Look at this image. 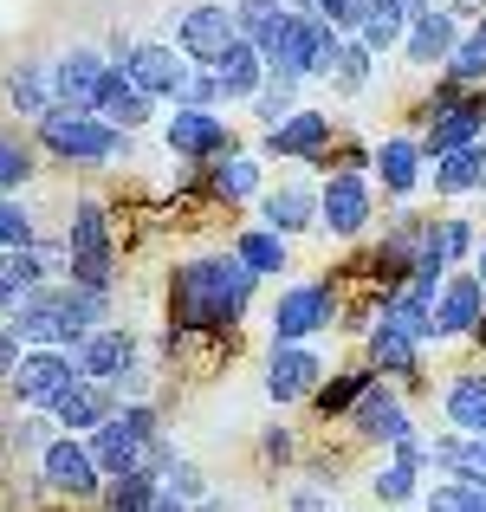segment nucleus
<instances>
[{"mask_svg":"<svg viewBox=\"0 0 486 512\" xmlns=\"http://www.w3.org/2000/svg\"><path fill=\"white\" fill-rule=\"evenodd\" d=\"M415 357H422V344H415L402 325H389V318L370 325V370L376 376H389V383H415Z\"/></svg>","mask_w":486,"mask_h":512,"instance_id":"28","label":"nucleus"},{"mask_svg":"<svg viewBox=\"0 0 486 512\" xmlns=\"http://www.w3.org/2000/svg\"><path fill=\"white\" fill-rule=\"evenodd\" d=\"M260 299V273L227 253H201V260H182L169 279V325L175 331H234L240 318Z\"/></svg>","mask_w":486,"mask_h":512,"instance_id":"1","label":"nucleus"},{"mask_svg":"<svg viewBox=\"0 0 486 512\" xmlns=\"http://www.w3.org/2000/svg\"><path fill=\"white\" fill-rule=\"evenodd\" d=\"M337 39H344V33H337L331 20H318V13H292L286 39H279V52L266 65H273V72H286V78H299V85H312V78H331Z\"/></svg>","mask_w":486,"mask_h":512,"instance_id":"9","label":"nucleus"},{"mask_svg":"<svg viewBox=\"0 0 486 512\" xmlns=\"http://www.w3.org/2000/svg\"><path fill=\"white\" fill-rule=\"evenodd\" d=\"M441 72H448L461 91H480L486 85V46H480L474 33H461V46L448 52V65H441Z\"/></svg>","mask_w":486,"mask_h":512,"instance_id":"43","label":"nucleus"},{"mask_svg":"<svg viewBox=\"0 0 486 512\" xmlns=\"http://www.w3.org/2000/svg\"><path fill=\"white\" fill-rule=\"evenodd\" d=\"M435 312H441V338H474L480 318H486L480 273H461V266H454V273L441 279V292H435Z\"/></svg>","mask_w":486,"mask_h":512,"instance_id":"22","label":"nucleus"},{"mask_svg":"<svg viewBox=\"0 0 486 512\" xmlns=\"http://www.w3.org/2000/svg\"><path fill=\"white\" fill-rule=\"evenodd\" d=\"M454 46H461V20H454V7H428V13H415L409 33H402V59L422 65V72H441Z\"/></svg>","mask_w":486,"mask_h":512,"instance_id":"21","label":"nucleus"},{"mask_svg":"<svg viewBox=\"0 0 486 512\" xmlns=\"http://www.w3.org/2000/svg\"><path fill=\"white\" fill-rule=\"evenodd\" d=\"M156 500V474H143V467H130V474H111L98 493V512H150Z\"/></svg>","mask_w":486,"mask_h":512,"instance_id":"40","label":"nucleus"},{"mask_svg":"<svg viewBox=\"0 0 486 512\" xmlns=\"http://www.w3.org/2000/svg\"><path fill=\"white\" fill-rule=\"evenodd\" d=\"M65 279L85 292H111L117 286V240H111V208L98 195L72 201L65 221Z\"/></svg>","mask_w":486,"mask_h":512,"instance_id":"4","label":"nucleus"},{"mask_svg":"<svg viewBox=\"0 0 486 512\" xmlns=\"http://www.w3.org/2000/svg\"><path fill=\"white\" fill-rule=\"evenodd\" d=\"M260 188H266V175H260V150H253V156H221V163H214V195H221V201H253V195H260Z\"/></svg>","mask_w":486,"mask_h":512,"instance_id":"38","label":"nucleus"},{"mask_svg":"<svg viewBox=\"0 0 486 512\" xmlns=\"http://www.w3.org/2000/svg\"><path fill=\"white\" fill-rule=\"evenodd\" d=\"M78 357L72 350H52V344H26V357L13 363V376H7V389H13V402L20 409H46L59 389H72L78 383Z\"/></svg>","mask_w":486,"mask_h":512,"instance_id":"11","label":"nucleus"},{"mask_svg":"<svg viewBox=\"0 0 486 512\" xmlns=\"http://www.w3.org/2000/svg\"><path fill=\"white\" fill-rule=\"evenodd\" d=\"M221 78H227V98L234 104H253V91L266 85V52L253 46V39H234L221 59Z\"/></svg>","mask_w":486,"mask_h":512,"instance_id":"33","label":"nucleus"},{"mask_svg":"<svg viewBox=\"0 0 486 512\" xmlns=\"http://www.w3.org/2000/svg\"><path fill=\"white\" fill-rule=\"evenodd\" d=\"M331 512H337V506H331Z\"/></svg>","mask_w":486,"mask_h":512,"instance_id":"57","label":"nucleus"},{"mask_svg":"<svg viewBox=\"0 0 486 512\" xmlns=\"http://www.w3.org/2000/svg\"><path fill=\"white\" fill-rule=\"evenodd\" d=\"M370 363L363 370H344V376H331V383H318L312 389V415H324V422H337V415H350V402L363 396V383H370Z\"/></svg>","mask_w":486,"mask_h":512,"instance_id":"41","label":"nucleus"},{"mask_svg":"<svg viewBox=\"0 0 486 512\" xmlns=\"http://www.w3.org/2000/svg\"><path fill=\"white\" fill-rule=\"evenodd\" d=\"M72 357H78V370H85L91 383H117V376L137 363V331L130 325H98Z\"/></svg>","mask_w":486,"mask_h":512,"instance_id":"24","label":"nucleus"},{"mask_svg":"<svg viewBox=\"0 0 486 512\" xmlns=\"http://www.w3.org/2000/svg\"><path fill=\"white\" fill-rule=\"evenodd\" d=\"M234 39H240L234 0H188V7L175 13V52H182L195 72H221Z\"/></svg>","mask_w":486,"mask_h":512,"instance_id":"6","label":"nucleus"},{"mask_svg":"<svg viewBox=\"0 0 486 512\" xmlns=\"http://www.w3.org/2000/svg\"><path fill=\"white\" fill-rule=\"evenodd\" d=\"M286 7H292V13H312V7H318V0H286Z\"/></svg>","mask_w":486,"mask_h":512,"instance_id":"53","label":"nucleus"},{"mask_svg":"<svg viewBox=\"0 0 486 512\" xmlns=\"http://www.w3.org/2000/svg\"><path fill=\"white\" fill-rule=\"evenodd\" d=\"M480 137H486V91H461L454 104H441V111L422 124V156H428V163H441L448 150L480 143Z\"/></svg>","mask_w":486,"mask_h":512,"instance_id":"18","label":"nucleus"},{"mask_svg":"<svg viewBox=\"0 0 486 512\" xmlns=\"http://www.w3.org/2000/svg\"><path fill=\"white\" fill-rule=\"evenodd\" d=\"M370 7H376V0H318V20H331L337 26V33H357V26L363 20H370Z\"/></svg>","mask_w":486,"mask_h":512,"instance_id":"44","label":"nucleus"},{"mask_svg":"<svg viewBox=\"0 0 486 512\" xmlns=\"http://www.w3.org/2000/svg\"><path fill=\"white\" fill-rule=\"evenodd\" d=\"M195 512H234V506H227V500H214V493H208V500H195Z\"/></svg>","mask_w":486,"mask_h":512,"instance_id":"51","label":"nucleus"},{"mask_svg":"<svg viewBox=\"0 0 486 512\" xmlns=\"http://www.w3.org/2000/svg\"><path fill=\"white\" fill-rule=\"evenodd\" d=\"M260 156H273V163H318L324 169V163H331V117L299 104L286 124H273L260 137Z\"/></svg>","mask_w":486,"mask_h":512,"instance_id":"15","label":"nucleus"},{"mask_svg":"<svg viewBox=\"0 0 486 512\" xmlns=\"http://www.w3.org/2000/svg\"><path fill=\"white\" fill-rule=\"evenodd\" d=\"M383 318L389 325H402L415 344H435L441 338V312H435V299H422V292H409V286H396L383 299Z\"/></svg>","mask_w":486,"mask_h":512,"instance_id":"32","label":"nucleus"},{"mask_svg":"<svg viewBox=\"0 0 486 512\" xmlns=\"http://www.w3.org/2000/svg\"><path fill=\"white\" fill-rule=\"evenodd\" d=\"M324 370H331V363H324L312 344H273V357H266V396H273L279 409H286V402H312Z\"/></svg>","mask_w":486,"mask_h":512,"instance_id":"19","label":"nucleus"},{"mask_svg":"<svg viewBox=\"0 0 486 512\" xmlns=\"http://www.w3.org/2000/svg\"><path fill=\"white\" fill-rule=\"evenodd\" d=\"M474 273H480V286H486V240L474 247Z\"/></svg>","mask_w":486,"mask_h":512,"instance_id":"52","label":"nucleus"},{"mask_svg":"<svg viewBox=\"0 0 486 512\" xmlns=\"http://www.w3.org/2000/svg\"><path fill=\"white\" fill-rule=\"evenodd\" d=\"M20 299H26V286H20V273H13V253H0V325L20 312Z\"/></svg>","mask_w":486,"mask_h":512,"instance_id":"47","label":"nucleus"},{"mask_svg":"<svg viewBox=\"0 0 486 512\" xmlns=\"http://www.w3.org/2000/svg\"><path fill=\"white\" fill-rule=\"evenodd\" d=\"M0 98H7V111H13V117L39 124V117L52 111V78H46V65H39V59H20L7 78H0Z\"/></svg>","mask_w":486,"mask_h":512,"instance_id":"29","label":"nucleus"},{"mask_svg":"<svg viewBox=\"0 0 486 512\" xmlns=\"http://www.w3.org/2000/svg\"><path fill=\"white\" fill-rule=\"evenodd\" d=\"M234 253L253 266L260 279H286L292 273V253H286V234H273V227H247V234L234 240Z\"/></svg>","mask_w":486,"mask_h":512,"instance_id":"34","label":"nucleus"},{"mask_svg":"<svg viewBox=\"0 0 486 512\" xmlns=\"http://www.w3.org/2000/svg\"><path fill=\"white\" fill-rule=\"evenodd\" d=\"M39 480H46L52 493H65V500H98L104 493V474H98V461H91L85 435H46V448H39Z\"/></svg>","mask_w":486,"mask_h":512,"instance_id":"12","label":"nucleus"},{"mask_svg":"<svg viewBox=\"0 0 486 512\" xmlns=\"http://www.w3.org/2000/svg\"><path fill=\"white\" fill-rule=\"evenodd\" d=\"M117 409H124L117 383H91V376H78L72 389H59V396L46 402V415H52L59 435H91V428H104Z\"/></svg>","mask_w":486,"mask_h":512,"instance_id":"17","label":"nucleus"},{"mask_svg":"<svg viewBox=\"0 0 486 512\" xmlns=\"http://www.w3.org/2000/svg\"><path fill=\"white\" fill-rule=\"evenodd\" d=\"M162 150L182 156L188 169H214L221 156H234V124L221 111H195V104H175L162 117Z\"/></svg>","mask_w":486,"mask_h":512,"instance_id":"8","label":"nucleus"},{"mask_svg":"<svg viewBox=\"0 0 486 512\" xmlns=\"http://www.w3.org/2000/svg\"><path fill=\"white\" fill-rule=\"evenodd\" d=\"M370 72H376V52L363 46L357 33H344V39H337V59H331V78H324V85L350 98V91H363V85H370Z\"/></svg>","mask_w":486,"mask_h":512,"instance_id":"37","label":"nucleus"},{"mask_svg":"<svg viewBox=\"0 0 486 512\" xmlns=\"http://www.w3.org/2000/svg\"><path fill=\"white\" fill-rule=\"evenodd\" d=\"M13 247H39V221L20 195H0V253H13Z\"/></svg>","mask_w":486,"mask_h":512,"instance_id":"42","label":"nucleus"},{"mask_svg":"<svg viewBox=\"0 0 486 512\" xmlns=\"http://www.w3.org/2000/svg\"><path fill=\"white\" fill-rule=\"evenodd\" d=\"M461 7H467V0H461Z\"/></svg>","mask_w":486,"mask_h":512,"instance_id":"56","label":"nucleus"},{"mask_svg":"<svg viewBox=\"0 0 486 512\" xmlns=\"http://www.w3.org/2000/svg\"><path fill=\"white\" fill-rule=\"evenodd\" d=\"M402 33H409V7H402V0H376L370 20L357 26V39L376 52V59H383V52H402Z\"/></svg>","mask_w":486,"mask_h":512,"instance_id":"36","label":"nucleus"},{"mask_svg":"<svg viewBox=\"0 0 486 512\" xmlns=\"http://www.w3.org/2000/svg\"><path fill=\"white\" fill-rule=\"evenodd\" d=\"M286 506H292V512H331V500H324L318 487H292V493H286Z\"/></svg>","mask_w":486,"mask_h":512,"instance_id":"50","label":"nucleus"},{"mask_svg":"<svg viewBox=\"0 0 486 512\" xmlns=\"http://www.w3.org/2000/svg\"><path fill=\"white\" fill-rule=\"evenodd\" d=\"M162 487H169V493H182L188 506H195V500H208V480H201V467H195V461H175L169 474H162Z\"/></svg>","mask_w":486,"mask_h":512,"instance_id":"46","label":"nucleus"},{"mask_svg":"<svg viewBox=\"0 0 486 512\" xmlns=\"http://www.w3.org/2000/svg\"><path fill=\"white\" fill-rule=\"evenodd\" d=\"M344 422L357 428L363 441H376V448H396V441H409V435H415L409 402H402V389L389 383V376H370V383H363V396L350 402Z\"/></svg>","mask_w":486,"mask_h":512,"instance_id":"13","label":"nucleus"},{"mask_svg":"<svg viewBox=\"0 0 486 512\" xmlns=\"http://www.w3.org/2000/svg\"><path fill=\"white\" fill-rule=\"evenodd\" d=\"M104 65H111V52H98V46H65L59 59L46 65V78H52V104H91V91H98Z\"/></svg>","mask_w":486,"mask_h":512,"instance_id":"23","label":"nucleus"},{"mask_svg":"<svg viewBox=\"0 0 486 512\" xmlns=\"http://www.w3.org/2000/svg\"><path fill=\"white\" fill-rule=\"evenodd\" d=\"M234 26H240V39H253V46L273 59L286 26H292V7L286 0H234Z\"/></svg>","mask_w":486,"mask_h":512,"instance_id":"30","label":"nucleus"},{"mask_svg":"<svg viewBox=\"0 0 486 512\" xmlns=\"http://www.w3.org/2000/svg\"><path fill=\"white\" fill-rule=\"evenodd\" d=\"M402 512H409V506H402Z\"/></svg>","mask_w":486,"mask_h":512,"instance_id":"55","label":"nucleus"},{"mask_svg":"<svg viewBox=\"0 0 486 512\" xmlns=\"http://www.w3.org/2000/svg\"><path fill=\"white\" fill-rule=\"evenodd\" d=\"M474 39H480V46H486V13H480V20H474Z\"/></svg>","mask_w":486,"mask_h":512,"instance_id":"54","label":"nucleus"},{"mask_svg":"<svg viewBox=\"0 0 486 512\" xmlns=\"http://www.w3.org/2000/svg\"><path fill=\"white\" fill-rule=\"evenodd\" d=\"M441 415H448L454 435H474L486 441V370H467L441 389Z\"/></svg>","mask_w":486,"mask_h":512,"instance_id":"26","label":"nucleus"},{"mask_svg":"<svg viewBox=\"0 0 486 512\" xmlns=\"http://www.w3.org/2000/svg\"><path fill=\"white\" fill-rule=\"evenodd\" d=\"M376 221V175L370 169H331L318 182V234L357 240Z\"/></svg>","mask_w":486,"mask_h":512,"instance_id":"7","label":"nucleus"},{"mask_svg":"<svg viewBox=\"0 0 486 512\" xmlns=\"http://www.w3.org/2000/svg\"><path fill=\"white\" fill-rule=\"evenodd\" d=\"M474 247H480L474 221H467V214H441V221H428V240H422V253H415V260H428V266H441V273H454L461 260H474Z\"/></svg>","mask_w":486,"mask_h":512,"instance_id":"27","label":"nucleus"},{"mask_svg":"<svg viewBox=\"0 0 486 512\" xmlns=\"http://www.w3.org/2000/svg\"><path fill=\"white\" fill-rule=\"evenodd\" d=\"M33 143L52 163H78V169H111V163H130V156H137L130 130L104 124L91 104H52L33 124Z\"/></svg>","mask_w":486,"mask_h":512,"instance_id":"3","label":"nucleus"},{"mask_svg":"<svg viewBox=\"0 0 486 512\" xmlns=\"http://www.w3.org/2000/svg\"><path fill=\"white\" fill-rule=\"evenodd\" d=\"M422 512H486V467H454L448 480L422 493Z\"/></svg>","mask_w":486,"mask_h":512,"instance_id":"31","label":"nucleus"},{"mask_svg":"<svg viewBox=\"0 0 486 512\" xmlns=\"http://www.w3.org/2000/svg\"><path fill=\"white\" fill-rule=\"evenodd\" d=\"M247 111L260 117V130L286 124V117L299 111V78H286V72H273V65H266V85L253 91V104H247Z\"/></svg>","mask_w":486,"mask_h":512,"instance_id":"39","label":"nucleus"},{"mask_svg":"<svg viewBox=\"0 0 486 512\" xmlns=\"http://www.w3.org/2000/svg\"><path fill=\"white\" fill-rule=\"evenodd\" d=\"M260 454H266V461H279V467H292V435L279 422H266L260 428Z\"/></svg>","mask_w":486,"mask_h":512,"instance_id":"48","label":"nucleus"},{"mask_svg":"<svg viewBox=\"0 0 486 512\" xmlns=\"http://www.w3.org/2000/svg\"><path fill=\"white\" fill-rule=\"evenodd\" d=\"M33 169H39V143L0 124V195H20L33 182Z\"/></svg>","mask_w":486,"mask_h":512,"instance_id":"35","label":"nucleus"},{"mask_svg":"<svg viewBox=\"0 0 486 512\" xmlns=\"http://www.w3.org/2000/svg\"><path fill=\"white\" fill-rule=\"evenodd\" d=\"M20 357H26V338H20V325L7 318V325H0V376H13V363H20Z\"/></svg>","mask_w":486,"mask_h":512,"instance_id":"49","label":"nucleus"},{"mask_svg":"<svg viewBox=\"0 0 486 512\" xmlns=\"http://www.w3.org/2000/svg\"><path fill=\"white\" fill-rule=\"evenodd\" d=\"M370 175H376V188L383 195H396V201H409L415 188H422V175H428V156H422V137H383L370 150Z\"/></svg>","mask_w":486,"mask_h":512,"instance_id":"20","label":"nucleus"},{"mask_svg":"<svg viewBox=\"0 0 486 512\" xmlns=\"http://www.w3.org/2000/svg\"><path fill=\"white\" fill-rule=\"evenodd\" d=\"M253 208H260V227H273V234H318V182H305V175H286V182H266L260 195H253Z\"/></svg>","mask_w":486,"mask_h":512,"instance_id":"14","label":"nucleus"},{"mask_svg":"<svg viewBox=\"0 0 486 512\" xmlns=\"http://www.w3.org/2000/svg\"><path fill=\"white\" fill-rule=\"evenodd\" d=\"M435 175V195L461 201V195H486V137L480 143H461V150H448L441 163H428Z\"/></svg>","mask_w":486,"mask_h":512,"instance_id":"25","label":"nucleus"},{"mask_svg":"<svg viewBox=\"0 0 486 512\" xmlns=\"http://www.w3.org/2000/svg\"><path fill=\"white\" fill-rule=\"evenodd\" d=\"M26 344H52V350H78L98 325H111V292H85L72 279H52V286L26 292L20 312H13Z\"/></svg>","mask_w":486,"mask_h":512,"instance_id":"2","label":"nucleus"},{"mask_svg":"<svg viewBox=\"0 0 486 512\" xmlns=\"http://www.w3.org/2000/svg\"><path fill=\"white\" fill-rule=\"evenodd\" d=\"M91 111L104 117V124H117V130H150L156 124V111H162V98H150V91L137 85V78L124 72V65H104V78H98V91H91Z\"/></svg>","mask_w":486,"mask_h":512,"instance_id":"16","label":"nucleus"},{"mask_svg":"<svg viewBox=\"0 0 486 512\" xmlns=\"http://www.w3.org/2000/svg\"><path fill=\"white\" fill-rule=\"evenodd\" d=\"M273 344H312L331 331V318H337V299H331V286H318V279H299V286H279V299H273Z\"/></svg>","mask_w":486,"mask_h":512,"instance_id":"10","label":"nucleus"},{"mask_svg":"<svg viewBox=\"0 0 486 512\" xmlns=\"http://www.w3.org/2000/svg\"><path fill=\"white\" fill-rule=\"evenodd\" d=\"M111 65H124L130 78H137L150 98H188V78H195V65L175 52V39H130V33H111Z\"/></svg>","mask_w":486,"mask_h":512,"instance_id":"5","label":"nucleus"},{"mask_svg":"<svg viewBox=\"0 0 486 512\" xmlns=\"http://www.w3.org/2000/svg\"><path fill=\"white\" fill-rule=\"evenodd\" d=\"M182 104H195V111H221V104H234V98H227V78L221 72H195Z\"/></svg>","mask_w":486,"mask_h":512,"instance_id":"45","label":"nucleus"}]
</instances>
